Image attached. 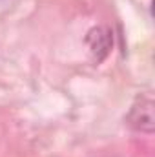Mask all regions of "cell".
<instances>
[{
    "label": "cell",
    "instance_id": "7a4b0ae2",
    "mask_svg": "<svg viewBox=\"0 0 155 157\" xmlns=\"http://www.w3.org/2000/svg\"><path fill=\"white\" fill-rule=\"evenodd\" d=\"M86 40H88V44H89V48H91V51H93V55H95L97 60H100V59L106 57V53L110 49V42H112L110 33L106 29H102V28L91 29L88 33V39Z\"/></svg>",
    "mask_w": 155,
    "mask_h": 157
},
{
    "label": "cell",
    "instance_id": "6da1fadb",
    "mask_svg": "<svg viewBox=\"0 0 155 157\" xmlns=\"http://www.w3.org/2000/svg\"><path fill=\"white\" fill-rule=\"evenodd\" d=\"M128 124L135 130L152 133L153 132V102L150 97H141L128 113Z\"/></svg>",
    "mask_w": 155,
    "mask_h": 157
}]
</instances>
